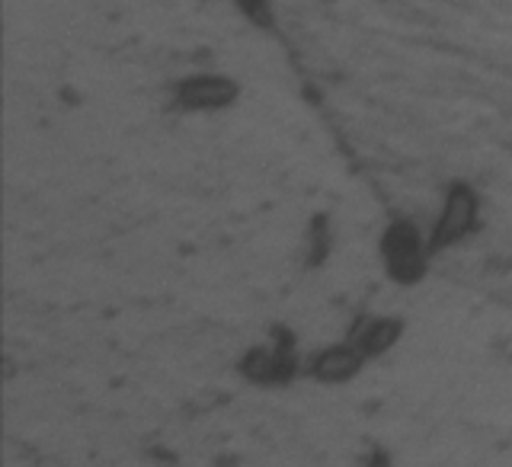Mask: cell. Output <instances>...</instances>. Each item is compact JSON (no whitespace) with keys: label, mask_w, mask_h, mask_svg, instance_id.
Returning a JSON list of instances; mask_svg holds the SVG:
<instances>
[{"label":"cell","mask_w":512,"mask_h":467,"mask_svg":"<svg viewBox=\"0 0 512 467\" xmlns=\"http://www.w3.org/2000/svg\"><path fill=\"white\" fill-rule=\"evenodd\" d=\"M365 352L359 346H336V349H324L314 359L311 372L317 381H346L362 368Z\"/></svg>","instance_id":"cell-4"},{"label":"cell","mask_w":512,"mask_h":467,"mask_svg":"<svg viewBox=\"0 0 512 467\" xmlns=\"http://www.w3.org/2000/svg\"><path fill=\"white\" fill-rule=\"evenodd\" d=\"M381 253H384V263H388L391 276L397 282H416L423 276L426 256L420 247V237H416L410 224H404V221L391 224L388 234L381 240Z\"/></svg>","instance_id":"cell-1"},{"label":"cell","mask_w":512,"mask_h":467,"mask_svg":"<svg viewBox=\"0 0 512 467\" xmlns=\"http://www.w3.org/2000/svg\"><path fill=\"white\" fill-rule=\"evenodd\" d=\"M400 336V320H368L352 333V346H359L365 356H378V352L391 349Z\"/></svg>","instance_id":"cell-6"},{"label":"cell","mask_w":512,"mask_h":467,"mask_svg":"<svg viewBox=\"0 0 512 467\" xmlns=\"http://www.w3.org/2000/svg\"><path fill=\"white\" fill-rule=\"evenodd\" d=\"M237 4H240V10L250 16V20L269 26V7H266V0H237Z\"/></svg>","instance_id":"cell-7"},{"label":"cell","mask_w":512,"mask_h":467,"mask_svg":"<svg viewBox=\"0 0 512 467\" xmlns=\"http://www.w3.org/2000/svg\"><path fill=\"white\" fill-rule=\"evenodd\" d=\"M474 221H477V196L468 186H455L452 192H448L445 212L436 221V231H432L429 247L442 250L448 244H455V240H461L474 228Z\"/></svg>","instance_id":"cell-2"},{"label":"cell","mask_w":512,"mask_h":467,"mask_svg":"<svg viewBox=\"0 0 512 467\" xmlns=\"http://www.w3.org/2000/svg\"><path fill=\"white\" fill-rule=\"evenodd\" d=\"M237 96V87L224 77H189L176 87V100L186 109H218Z\"/></svg>","instance_id":"cell-3"},{"label":"cell","mask_w":512,"mask_h":467,"mask_svg":"<svg viewBox=\"0 0 512 467\" xmlns=\"http://www.w3.org/2000/svg\"><path fill=\"white\" fill-rule=\"evenodd\" d=\"M292 349H272V352H263V349H256L247 356L244 362V372L256 381H285L288 375H292Z\"/></svg>","instance_id":"cell-5"}]
</instances>
